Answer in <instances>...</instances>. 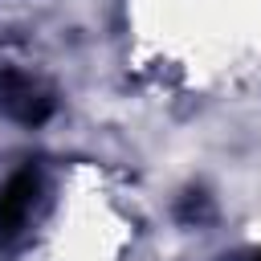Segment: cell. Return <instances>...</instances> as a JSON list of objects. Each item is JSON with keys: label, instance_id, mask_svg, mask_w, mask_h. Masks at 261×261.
Listing matches in <instances>:
<instances>
[{"label": "cell", "instance_id": "cell-3", "mask_svg": "<svg viewBox=\"0 0 261 261\" xmlns=\"http://www.w3.org/2000/svg\"><path fill=\"white\" fill-rule=\"evenodd\" d=\"M179 216H184V220H200V216H208V200H204L200 192H188V200H184Z\"/></svg>", "mask_w": 261, "mask_h": 261}, {"label": "cell", "instance_id": "cell-2", "mask_svg": "<svg viewBox=\"0 0 261 261\" xmlns=\"http://www.w3.org/2000/svg\"><path fill=\"white\" fill-rule=\"evenodd\" d=\"M37 196H41V175L33 167H20L4 179V188H0V241L4 245L20 237V228L33 216Z\"/></svg>", "mask_w": 261, "mask_h": 261}, {"label": "cell", "instance_id": "cell-4", "mask_svg": "<svg viewBox=\"0 0 261 261\" xmlns=\"http://www.w3.org/2000/svg\"><path fill=\"white\" fill-rule=\"evenodd\" d=\"M253 261H261V253H257V257H253Z\"/></svg>", "mask_w": 261, "mask_h": 261}, {"label": "cell", "instance_id": "cell-1", "mask_svg": "<svg viewBox=\"0 0 261 261\" xmlns=\"http://www.w3.org/2000/svg\"><path fill=\"white\" fill-rule=\"evenodd\" d=\"M0 114H8L20 126H41L53 114V98L24 73L0 69Z\"/></svg>", "mask_w": 261, "mask_h": 261}]
</instances>
